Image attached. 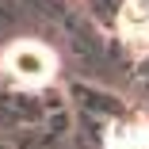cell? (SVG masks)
<instances>
[{
  "instance_id": "6da1fadb",
  "label": "cell",
  "mask_w": 149,
  "mask_h": 149,
  "mask_svg": "<svg viewBox=\"0 0 149 149\" xmlns=\"http://www.w3.org/2000/svg\"><path fill=\"white\" fill-rule=\"evenodd\" d=\"M8 69L19 77V80H46L50 69H54V57L46 46L38 42H15L8 50Z\"/></svg>"
},
{
  "instance_id": "7a4b0ae2",
  "label": "cell",
  "mask_w": 149,
  "mask_h": 149,
  "mask_svg": "<svg viewBox=\"0 0 149 149\" xmlns=\"http://www.w3.org/2000/svg\"><path fill=\"white\" fill-rule=\"evenodd\" d=\"M115 149H149V134H118Z\"/></svg>"
}]
</instances>
